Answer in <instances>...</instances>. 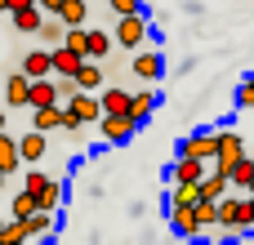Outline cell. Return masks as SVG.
Returning <instances> with one entry per match:
<instances>
[{"label":"cell","mask_w":254,"mask_h":245,"mask_svg":"<svg viewBox=\"0 0 254 245\" xmlns=\"http://www.w3.org/2000/svg\"><path fill=\"white\" fill-rule=\"evenodd\" d=\"M219 228L228 232V237H246L254 232V214H250V192H228L223 201H219Z\"/></svg>","instance_id":"6da1fadb"},{"label":"cell","mask_w":254,"mask_h":245,"mask_svg":"<svg viewBox=\"0 0 254 245\" xmlns=\"http://www.w3.org/2000/svg\"><path fill=\"white\" fill-rule=\"evenodd\" d=\"M116 45L121 49H138V45H147L152 40V27H147V18L143 13H125V18H116Z\"/></svg>","instance_id":"7a4b0ae2"},{"label":"cell","mask_w":254,"mask_h":245,"mask_svg":"<svg viewBox=\"0 0 254 245\" xmlns=\"http://www.w3.org/2000/svg\"><path fill=\"white\" fill-rule=\"evenodd\" d=\"M246 161V138L237 129H219V156H214V170H223L232 179V170Z\"/></svg>","instance_id":"3957f363"},{"label":"cell","mask_w":254,"mask_h":245,"mask_svg":"<svg viewBox=\"0 0 254 245\" xmlns=\"http://www.w3.org/2000/svg\"><path fill=\"white\" fill-rule=\"evenodd\" d=\"M134 129H138V121H134L129 112H107V116L98 121V134H103L107 143H129Z\"/></svg>","instance_id":"277c9868"},{"label":"cell","mask_w":254,"mask_h":245,"mask_svg":"<svg viewBox=\"0 0 254 245\" xmlns=\"http://www.w3.org/2000/svg\"><path fill=\"white\" fill-rule=\"evenodd\" d=\"M179 156H201V161H214L219 156V129H196L179 143Z\"/></svg>","instance_id":"5b68a950"},{"label":"cell","mask_w":254,"mask_h":245,"mask_svg":"<svg viewBox=\"0 0 254 245\" xmlns=\"http://www.w3.org/2000/svg\"><path fill=\"white\" fill-rule=\"evenodd\" d=\"M210 170H214V161H201V156H179V161L170 165V183H201Z\"/></svg>","instance_id":"8992f818"},{"label":"cell","mask_w":254,"mask_h":245,"mask_svg":"<svg viewBox=\"0 0 254 245\" xmlns=\"http://www.w3.org/2000/svg\"><path fill=\"white\" fill-rule=\"evenodd\" d=\"M170 228L183 237V241H196L205 228H201V219H196V205H170Z\"/></svg>","instance_id":"52a82bcc"},{"label":"cell","mask_w":254,"mask_h":245,"mask_svg":"<svg viewBox=\"0 0 254 245\" xmlns=\"http://www.w3.org/2000/svg\"><path fill=\"white\" fill-rule=\"evenodd\" d=\"M4 103H9L13 112L31 107V76H27V71H18V76H9V80H4Z\"/></svg>","instance_id":"ba28073f"},{"label":"cell","mask_w":254,"mask_h":245,"mask_svg":"<svg viewBox=\"0 0 254 245\" xmlns=\"http://www.w3.org/2000/svg\"><path fill=\"white\" fill-rule=\"evenodd\" d=\"M67 107H71V112H76L85 125H98V121L107 116V112H103V98H98V94H89V89H80V94H76Z\"/></svg>","instance_id":"9c48e42d"},{"label":"cell","mask_w":254,"mask_h":245,"mask_svg":"<svg viewBox=\"0 0 254 245\" xmlns=\"http://www.w3.org/2000/svg\"><path fill=\"white\" fill-rule=\"evenodd\" d=\"M134 76H138V80H147V85H152V80H161V76H165V58H161L156 49L134 54Z\"/></svg>","instance_id":"30bf717a"},{"label":"cell","mask_w":254,"mask_h":245,"mask_svg":"<svg viewBox=\"0 0 254 245\" xmlns=\"http://www.w3.org/2000/svg\"><path fill=\"white\" fill-rule=\"evenodd\" d=\"M80 62H85L80 49H71V45H54V76H76Z\"/></svg>","instance_id":"8fae6325"},{"label":"cell","mask_w":254,"mask_h":245,"mask_svg":"<svg viewBox=\"0 0 254 245\" xmlns=\"http://www.w3.org/2000/svg\"><path fill=\"white\" fill-rule=\"evenodd\" d=\"M22 71H27L31 80H40V76H54V49H31V54L22 58Z\"/></svg>","instance_id":"7c38bea8"},{"label":"cell","mask_w":254,"mask_h":245,"mask_svg":"<svg viewBox=\"0 0 254 245\" xmlns=\"http://www.w3.org/2000/svg\"><path fill=\"white\" fill-rule=\"evenodd\" d=\"M54 103H63V98H58V80H54V76L31 80V112H36V107H54Z\"/></svg>","instance_id":"4fadbf2b"},{"label":"cell","mask_w":254,"mask_h":245,"mask_svg":"<svg viewBox=\"0 0 254 245\" xmlns=\"http://www.w3.org/2000/svg\"><path fill=\"white\" fill-rule=\"evenodd\" d=\"M228 192H232V179H228L223 170H210V174L201 179V196H205V201H223Z\"/></svg>","instance_id":"5bb4252c"},{"label":"cell","mask_w":254,"mask_h":245,"mask_svg":"<svg viewBox=\"0 0 254 245\" xmlns=\"http://www.w3.org/2000/svg\"><path fill=\"white\" fill-rule=\"evenodd\" d=\"M76 85H80V89H89V94H98V89H103V67H98V58H85V62H80Z\"/></svg>","instance_id":"9a60e30c"},{"label":"cell","mask_w":254,"mask_h":245,"mask_svg":"<svg viewBox=\"0 0 254 245\" xmlns=\"http://www.w3.org/2000/svg\"><path fill=\"white\" fill-rule=\"evenodd\" d=\"M31 129H63V103H54V107H36L31 112Z\"/></svg>","instance_id":"2e32d148"},{"label":"cell","mask_w":254,"mask_h":245,"mask_svg":"<svg viewBox=\"0 0 254 245\" xmlns=\"http://www.w3.org/2000/svg\"><path fill=\"white\" fill-rule=\"evenodd\" d=\"M18 165H22V147H18V138H9V134L0 129V170L13 174Z\"/></svg>","instance_id":"e0dca14e"},{"label":"cell","mask_w":254,"mask_h":245,"mask_svg":"<svg viewBox=\"0 0 254 245\" xmlns=\"http://www.w3.org/2000/svg\"><path fill=\"white\" fill-rule=\"evenodd\" d=\"M36 36H40V40L54 49V45H63V40H67V22H63L58 13H49V18L40 22V31H36Z\"/></svg>","instance_id":"ac0fdd59"},{"label":"cell","mask_w":254,"mask_h":245,"mask_svg":"<svg viewBox=\"0 0 254 245\" xmlns=\"http://www.w3.org/2000/svg\"><path fill=\"white\" fill-rule=\"evenodd\" d=\"M152 112H156V94H152V89H138V94L129 98V116H134V121L143 125V121H147Z\"/></svg>","instance_id":"d6986e66"},{"label":"cell","mask_w":254,"mask_h":245,"mask_svg":"<svg viewBox=\"0 0 254 245\" xmlns=\"http://www.w3.org/2000/svg\"><path fill=\"white\" fill-rule=\"evenodd\" d=\"M18 147H22V161H27V165H36V161L45 156V129L22 134V143H18Z\"/></svg>","instance_id":"ffe728a7"},{"label":"cell","mask_w":254,"mask_h":245,"mask_svg":"<svg viewBox=\"0 0 254 245\" xmlns=\"http://www.w3.org/2000/svg\"><path fill=\"white\" fill-rule=\"evenodd\" d=\"M98 98H103V112H129V98H134V94L112 85V89H98Z\"/></svg>","instance_id":"44dd1931"},{"label":"cell","mask_w":254,"mask_h":245,"mask_svg":"<svg viewBox=\"0 0 254 245\" xmlns=\"http://www.w3.org/2000/svg\"><path fill=\"white\" fill-rule=\"evenodd\" d=\"M67 27H85V18H89V0H63V13H58Z\"/></svg>","instance_id":"7402d4cb"},{"label":"cell","mask_w":254,"mask_h":245,"mask_svg":"<svg viewBox=\"0 0 254 245\" xmlns=\"http://www.w3.org/2000/svg\"><path fill=\"white\" fill-rule=\"evenodd\" d=\"M18 241H31L27 219H9V223H0V245H18Z\"/></svg>","instance_id":"603a6c76"},{"label":"cell","mask_w":254,"mask_h":245,"mask_svg":"<svg viewBox=\"0 0 254 245\" xmlns=\"http://www.w3.org/2000/svg\"><path fill=\"white\" fill-rule=\"evenodd\" d=\"M201 201V183H174L170 187V205H196Z\"/></svg>","instance_id":"cb8c5ba5"},{"label":"cell","mask_w":254,"mask_h":245,"mask_svg":"<svg viewBox=\"0 0 254 245\" xmlns=\"http://www.w3.org/2000/svg\"><path fill=\"white\" fill-rule=\"evenodd\" d=\"M116 45V36H107V31H98V27H89V58H107V49Z\"/></svg>","instance_id":"d4e9b609"},{"label":"cell","mask_w":254,"mask_h":245,"mask_svg":"<svg viewBox=\"0 0 254 245\" xmlns=\"http://www.w3.org/2000/svg\"><path fill=\"white\" fill-rule=\"evenodd\" d=\"M36 205H40V210H49V214H58V205H63V187H58V179H49V187L36 196Z\"/></svg>","instance_id":"484cf974"},{"label":"cell","mask_w":254,"mask_h":245,"mask_svg":"<svg viewBox=\"0 0 254 245\" xmlns=\"http://www.w3.org/2000/svg\"><path fill=\"white\" fill-rule=\"evenodd\" d=\"M27 232H31V241H36V237H49V232H54V214H49V210H36V214L27 219Z\"/></svg>","instance_id":"4316f807"},{"label":"cell","mask_w":254,"mask_h":245,"mask_svg":"<svg viewBox=\"0 0 254 245\" xmlns=\"http://www.w3.org/2000/svg\"><path fill=\"white\" fill-rule=\"evenodd\" d=\"M250 183H254V161L246 156V161L232 170V187H237V192H250Z\"/></svg>","instance_id":"83f0119b"},{"label":"cell","mask_w":254,"mask_h":245,"mask_svg":"<svg viewBox=\"0 0 254 245\" xmlns=\"http://www.w3.org/2000/svg\"><path fill=\"white\" fill-rule=\"evenodd\" d=\"M36 210H40V205H36V196H31V192L22 187V192L13 196V219H31Z\"/></svg>","instance_id":"f1b7e54d"},{"label":"cell","mask_w":254,"mask_h":245,"mask_svg":"<svg viewBox=\"0 0 254 245\" xmlns=\"http://www.w3.org/2000/svg\"><path fill=\"white\" fill-rule=\"evenodd\" d=\"M237 107H241V112H254V76H246V80L237 85Z\"/></svg>","instance_id":"f546056e"},{"label":"cell","mask_w":254,"mask_h":245,"mask_svg":"<svg viewBox=\"0 0 254 245\" xmlns=\"http://www.w3.org/2000/svg\"><path fill=\"white\" fill-rule=\"evenodd\" d=\"M22 187H27V192H31V196H40V192H45V187H49V174H40V170H31V174H27V179H22Z\"/></svg>","instance_id":"4dcf8cb0"},{"label":"cell","mask_w":254,"mask_h":245,"mask_svg":"<svg viewBox=\"0 0 254 245\" xmlns=\"http://www.w3.org/2000/svg\"><path fill=\"white\" fill-rule=\"evenodd\" d=\"M107 9H112L116 18H125V13H143V4H138V0H107Z\"/></svg>","instance_id":"1f68e13d"},{"label":"cell","mask_w":254,"mask_h":245,"mask_svg":"<svg viewBox=\"0 0 254 245\" xmlns=\"http://www.w3.org/2000/svg\"><path fill=\"white\" fill-rule=\"evenodd\" d=\"M40 9L45 13H63V0H40Z\"/></svg>","instance_id":"d6a6232c"},{"label":"cell","mask_w":254,"mask_h":245,"mask_svg":"<svg viewBox=\"0 0 254 245\" xmlns=\"http://www.w3.org/2000/svg\"><path fill=\"white\" fill-rule=\"evenodd\" d=\"M0 13H9V0H0Z\"/></svg>","instance_id":"836d02e7"},{"label":"cell","mask_w":254,"mask_h":245,"mask_svg":"<svg viewBox=\"0 0 254 245\" xmlns=\"http://www.w3.org/2000/svg\"><path fill=\"white\" fill-rule=\"evenodd\" d=\"M4 179H9V174H4V170H0V187H4Z\"/></svg>","instance_id":"e575fe53"},{"label":"cell","mask_w":254,"mask_h":245,"mask_svg":"<svg viewBox=\"0 0 254 245\" xmlns=\"http://www.w3.org/2000/svg\"><path fill=\"white\" fill-rule=\"evenodd\" d=\"M250 214H254V192H250Z\"/></svg>","instance_id":"d590c367"},{"label":"cell","mask_w":254,"mask_h":245,"mask_svg":"<svg viewBox=\"0 0 254 245\" xmlns=\"http://www.w3.org/2000/svg\"><path fill=\"white\" fill-rule=\"evenodd\" d=\"M0 129H4V112H0Z\"/></svg>","instance_id":"8d00e7d4"},{"label":"cell","mask_w":254,"mask_h":245,"mask_svg":"<svg viewBox=\"0 0 254 245\" xmlns=\"http://www.w3.org/2000/svg\"><path fill=\"white\" fill-rule=\"evenodd\" d=\"M250 192H254V183H250Z\"/></svg>","instance_id":"74e56055"},{"label":"cell","mask_w":254,"mask_h":245,"mask_svg":"<svg viewBox=\"0 0 254 245\" xmlns=\"http://www.w3.org/2000/svg\"><path fill=\"white\" fill-rule=\"evenodd\" d=\"M18 245H27V241H18Z\"/></svg>","instance_id":"f35d334b"}]
</instances>
